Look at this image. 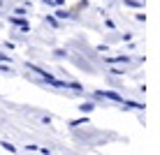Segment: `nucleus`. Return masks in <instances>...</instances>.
Listing matches in <instances>:
<instances>
[{
  "label": "nucleus",
  "instance_id": "nucleus-1",
  "mask_svg": "<svg viewBox=\"0 0 160 155\" xmlns=\"http://www.w3.org/2000/svg\"><path fill=\"white\" fill-rule=\"evenodd\" d=\"M70 63L72 65H77L79 70H84V72H88V74H95V67H93V63H88V60L81 56V53H70Z\"/></svg>",
  "mask_w": 160,
  "mask_h": 155
},
{
  "label": "nucleus",
  "instance_id": "nucleus-2",
  "mask_svg": "<svg viewBox=\"0 0 160 155\" xmlns=\"http://www.w3.org/2000/svg\"><path fill=\"white\" fill-rule=\"evenodd\" d=\"M95 97H107V99H112V102H118V104L125 102L123 95H118V93H114V90H95Z\"/></svg>",
  "mask_w": 160,
  "mask_h": 155
},
{
  "label": "nucleus",
  "instance_id": "nucleus-3",
  "mask_svg": "<svg viewBox=\"0 0 160 155\" xmlns=\"http://www.w3.org/2000/svg\"><path fill=\"white\" fill-rule=\"evenodd\" d=\"M9 23H14V26H19V28L21 30H30V23H28V21H26L23 19V16H9Z\"/></svg>",
  "mask_w": 160,
  "mask_h": 155
},
{
  "label": "nucleus",
  "instance_id": "nucleus-4",
  "mask_svg": "<svg viewBox=\"0 0 160 155\" xmlns=\"http://www.w3.org/2000/svg\"><path fill=\"white\" fill-rule=\"evenodd\" d=\"M130 56H128V53H123V56H109V58H104V63H109V65H116V63H130Z\"/></svg>",
  "mask_w": 160,
  "mask_h": 155
},
{
  "label": "nucleus",
  "instance_id": "nucleus-5",
  "mask_svg": "<svg viewBox=\"0 0 160 155\" xmlns=\"http://www.w3.org/2000/svg\"><path fill=\"white\" fill-rule=\"evenodd\" d=\"M56 16L60 21H65V19H77V14H70L65 7H56Z\"/></svg>",
  "mask_w": 160,
  "mask_h": 155
},
{
  "label": "nucleus",
  "instance_id": "nucleus-6",
  "mask_svg": "<svg viewBox=\"0 0 160 155\" xmlns=\"http://www.w3.org/2000/svg\"><path fill=\"white\" fill-rule=\"evenodd\" d=\"M123 5L135 7V9H144V0H123Z\"/></svg>",
  "mask_w": 160,
  "mask_h": 155
},
{
  "label": "nucleus",
  "instance_id": "nucleus-7",
  "mask_svg": "<svg viewBox=\"0 0 160 155\" xmlns=\"http://www.w3.org/2000/svg\"><path fill=\"white\" fill-rule=\"evenodd\" d=\"M44 21H47V23L51 26V28H58V26H60V23H58V16H56V14H47V16H44Z\"/></svg>",
  "mask_w": 160,
  "mask_h": 155
},
{
  "label": "nucleus",
  "instance_id": "nucleus-8",
  "mask_svg": "<svg viewBox=\"0 0 160 155\" xmlns=\"http://www.w3.org/2000/svg\"><path fill=\"white\" fill-rule=\"evenodd\" d=\"M53 56H56V58H68L70 51H65V49H56V51H53Z\"/></svg>",
  "mask_w": 160,
  "mask_h": 155
},
{
  "label": "nucleus",
  "instance_id": "nucleus-9",
  "mask_svg": "<svg viewBox=\"0 0 160 155\" xmlns=\"http://www.w3.org/2000/svg\"><path fill=\"white\" fill-rule=\"evenodd\" d=\"M0 63H7V65H12V56H7L5 51H0Z\"/></svg>",
  "mask_w": 160,
  "mask_h": 155
},
{
  "label": "nucleus",
  "instance_id": "nucleus-10",
  "mask_svg": "<svg viewBox=\"0 0 160 155\" xmlns=\"http://www.w3.org/2000/svg\"><path fill=\"white\" fill-rule=\"evenodd\" d=\"M81 111H84V114H88V111H93V109H95V104H91V102H88V104H81Z\"/></svg>",
  "mask_w": 160,
  "mask_h": 155
},
{
  "label": "nucleus",
  "instance_id": "nucleus-11",
  "mask_svg": "<svg viewBox=\"0 0 160 155\" xmlns=\"http://www.w3.org/2000/svg\"><path fill=\"white\" fill-rule=\"evenodd\" d=\"M0 72H2V74H12V67H9L7 63H0Z\"/></svg>",
  "mask_w": 160,
  "mask_h": 155
},
{
  "label": "nucleus",
  "instance_id": "nucleus-12",
  "mask_svg": "<svg viewBox=\"0 0 160 155\" xmlns=\"http://www.w3.org/2000/svg\"><path fill=\"white\" fill-rule=\"evenodd\" d=\"M135 19L139 21V23H144V21H146V14H144V9H142V12H137V14H135Z\"/></svg>",
  "mask_w": 160,
  "mask_h": 155
},
{
  "label": "nucleus",
  "instance_id": "nucleus-13",
  "mask_svg": "<svg viewBox=\"0 0 160 155\" xmlns=\"http://www.w3.org/2000/svg\"><path fill=\"white\" fill-rule=\"evenodd\" d=\"M109 72H112V74H125V70H123V67H112Z\"/></svg>",
  "mask_w": 160,
  "mask_h": 155
},
{
  "label": "nucleus",
  "instance_id": "nucleus-14",
  "mask_svg": "<svg viewBox=\"0 0 160 155\" xmlns=\"http://www.w3.org/2000/svg\"><path fill=\"white\" fill-rule=\"evenodd\" d=\"M65 2L68 0H53V7H65Z\"/></svg>",
  "mask_w": 160,
  "mask_h": 155
},
{
  "label": "nucleus",
  "instance_id": "nucleus-15",
  "mask_svg": "<svg viewBox=\"0 0 160 155\" xmlns=\"http://www.w3.org/2000/svg\"><path fill=\"white\" fill-rule=\"evenodd\" d=\"M2 148H5V151H12V153H14V146H12V143H7V141H2Z\"/></svg>",
  "mask_w": 160,
  "mask_h": 155
},
{
  "label": "nucleus",
  "instance_id": "nucleus-16",
  "mask_svg": "<svg viewBox=\"0 0 160 155\" xmlns=\"http://www.w3.org/2000/svg\"><path fill=\"white\" fill-rule=\"evenodd\" d=\"M14 14H16V16H23V14H26V9H23V7H16V9H14Z\"/></svg>",
  "mask_w": 160,
  "mask_h": 155
},
{
  "label": "nucleus",
  "instance_id": "nucleus-17",
  "mask_svg": "<svg viewBox=\"0 0 160 155\" xmlns=\"http://www.w3.org/2000/svg\"><path fill=\"white\" fill-rule=\"evenodd\" d=\"M44 5H49V7H53V0H42Z\"/></svg>",
  "mask_w": 160,
  "mask_h": 155
},
{
  "label": "nucleus",
  "instance_id": "nucleus-18",
  "mask_svg": "<svg viewBox=\"0 0 160 155\" xmlns=\"http://www.w3.org/2000/svg\"><path fill=\"white\" fill-rule=\"evenodd\" d=\"M0 5H2V0H0Z\"/></svg>",
  "mask_w": 160,
  "mask_h": 155
}]
</instances>
